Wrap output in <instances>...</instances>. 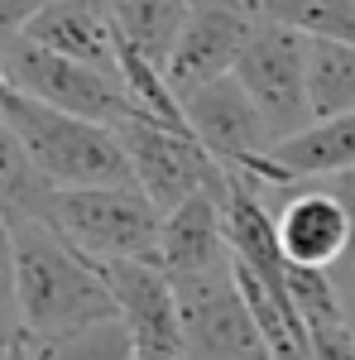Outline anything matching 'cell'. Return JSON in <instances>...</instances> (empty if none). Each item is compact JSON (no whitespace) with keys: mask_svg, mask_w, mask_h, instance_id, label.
<instances>
[{"mask_svg":"<svg viewBox=\"0 0 355 360\" xmlns=\"http://www.w3.org/2000/svg\"><path fill=\"white\" fill-rule=\"evenodd\" d=\"M235 77L250 91V101L259 106L273 144L312 125V106H307V34L298 25H283V20L264 15L254 25V34H250L240 63H235Z\"/></svg>","mask_w":355,"mask_h":360,"instance_id":"5b68a950","label":"cell"},{"mask_svg":"<svg viewBox=\"0 0 355 360\" xmlns=\"http://www.w3.org/2000/svg\"><path fill=\"white\" fill-rule=\"evenodd\" d=\"M351 168H355V111L312 120L307 130L278 139L264 159H254L240 173H250L264 188H288V183H322V178L351 173Z\"/></svg>","mask_w":355,"mask_h":360,"instance_id":"7c38bea8","label":"cell"},{"mask_svg":"<svg viewBox=\"0 0 355 360\" xmlns=\"http://www.w3.org/2000/svg\"><path fill=\"white\" fill-rule=\"evenodd\" d=\"M331 188V197L341 202V212H346V226H351V240H346V259L336 264V274H355V168L351 173H336V178H322Z\"/></svg>","mask_w":355,"mask_h":360,"instance_id":"603a6c76","label":"cell"},{"mask_svg":"<svg viewBox=\"0 0 355 360\" xmlns=\"http://www.w3.org/2000/svg\"><path fill=\"white\" fill-rule=\"evenodd\" d=\"M288 298L298 307V317L312 327H331V322H346V303H341V283L331 269H302V264H288Z\"/></svg>","mask_w":355,"mask_h":360,"instance_id":"ffe728a7","label":"cell"},{"mask_svg":"<svg viewBox=\"0 0 355 360\" xmlns=\"http://www.w3.org/2000/svg\"><path fill=\"white\" fill-rule=\"evenodd\" d=\"M49 226L86 259H159L164 212L139 188H53Z\"/></svg>","mask_w":355,"mask_h":360,"instance_id":"3957f363","label":"cell"},{"mask_svg":"<svg viewBox=\"0 0 355 360\" xmlns=\"http://www.w3.org/2000/svg\"><path fill=\"white\" fill-rule=\"evenodd\" d=\"M312 360H355V332H351V322L312 327Z\"/></svg>","mask_w":355,"mask_h":360,"instance_id":"7402d4cb","label":"cell"},{"mask_svg":"<svg viewBox=\"0 0 355 360\" xmlns=\"http://www.w3.org/2000/svg\"><path fill=\"white\" fill-rule=\"evenodd\" d=\"M173 293H178V307H183L188 360H254V356H269V351H264V336H259L245 298H240L235 264H231V269H217V274L173 278Z\"/></svg>","mask_w":355,"mask_h":360,"instance_id":"52a82bcc","label":"cell"},{"mask_svg":"<svg viewBox=\"0 0 355 360\" xmlns=\"http://www.w3.org/2000/svg\"><path fill=\"white\" fill-rule=\"evenodd\" d=\"M0 322L20 332V293H15V221L0 212Z\"/></svg>","mask_w":355,"mask_h":360,"instance_id":"44dd1931","label":"cell"},{"mask_svg":"<svg viewBox=\"0 0 355 360\" xmlns=\"http://www.w3.org/2000/svg\"><path fill=\"white\" fill-rule=\"evenodd\" d=\"M0 115L10 120L29 164L39 168V178L49 188H135V173H130L115 125L67 115L25 91H10L0 101Z\"/></svg>","mask_w":355,"mask_h":360,"instance_id":"7a4b0ae2","label":"cell"},{"mask_svg":"<svg viewBox=\"0 0 355 360\" xmlns=\"http://www.w3.org/2000/svg\"><path fill=\"white\" fill-rule=\"evenodd\" d=\"M29 360H135V341L125 332L120 317L91 322L77 332H53V336H29L20 332Z\"/></svg>","mask_w":355,"mask_h":360,"instance_id":"2e32d148","label":"cell"},{"mask_svg":"<svg viewBox=\"0 0 355 360\" xmlns=\"http://www.w3.org/2000/svg\"><path fill=\"white\" fill-rule=\"evenodd\" d=\"M15 336H20V332H10V327L0 322V360H10V346H15Z\"/></svg>","mask_w":355,"mask_h":360,"instance_id":"484cf974","label":"cell"},{"mask_svg":"<svg viewBox=\"0 0 355 360\" xmlns=\"http://www.w3.org/2000/svg\"><path fill=\"white\" fill-rule=\"evenodd\" d=\"M192 0H115V25L120 34L135 44L144 58H154L159 68H168V53L183 34V20H188Z\"/></svg>","mask_w":355,"mask_h":360,"instance_id":"e0dca14e","label":"cell"},{"mask_svg":"<svg viewBox=\"0 0 355 360\" xmlns=\"http://www.w3.org/2000/svg\"><path fill=\"white\" fill-rule=\"evenodd\" d=\"M10 91H15V86H10V77H5V72H0V101H5V96H10Z\"/></svg>","mask_w":355,"mask_h":360,"instance_id":"83f0119b","label":"cell"},{"mask_svg":"<svg viewBox=\"0 0 355 360\" xmlns=\"http://www.w3.org/2000/svg\"><path fill=\"white\" fill-rule=\"evenodd\" d=\"M49 197H53V188L39 178V168L29 164L20 135L0 115V212L10 221H29V217L49 221Z\"/></svg>","mask_w":355,"mask_h":360,"instance_id":"ac0fdd59","label":"cell"},{"mask_svg":"<svg viewBox=\"0 0 355 360\" xmlns=\"http://www.w3.org/2000/svg\"><path fill=\"white\" fill-rule=\"evenodd\" d=\"M115 135L125 144V159L135 173V188L159 212H178L183 202H192L197 193H221L226 188V168L197 144L192 130H168L159 120H120Z\"/></svg>","mask_w":355,"mask_h":360,"instance_id":"8992f818","label":"cell"},{"mask_svg":"<svg viewBox=\"0 0 355 360\" xmlns=\"http://www.w3.org/2000/svg\"><path fill=\"white\" fill-rule=\"evenodd\" d=\"M101 274L125 332L135 341V360H188L183 307L159 259H110L101 264Z\"/></svg>","mask_w":355,"mask_h":360,"instance_id":"ba28073f","label":"cell"},{"mask_svg":"<svg viewBox=\"0 0 355 360\" xmlns=\"http://www.w3.org/2000/svg\"><path fill=\"white\" fill-rule=\"evenodd\" d=\"M25 39L120 77V25L110 0H53L25 29Z\"/></svg>","mask_w":355,"mask_h":360,"instance_id":"5bb4252c","label":"cell"},{"mask_svg":"<svg viewBox=\"0 0 355 360\" xmlns=\"http://www.w3.org/2000/svg\"><path fill=\"white\" fill-rule=\"evenodd\" d=\"M159 264L168 278L217 274V269L235 264V250L226 240L221 193H197L178 212H168L164 231H159Z\"/></svg>","mask_w":355,"mask_h":360,"instance_id":"4fadbf2b","label":"cell"},{"mask_svg":"<svg viewBox=\"0 0 355 360\" xmlns=\"http://www.w3.org/2000/svg\"><path fill=\"white\" fill-rule=\"evenodd\" d=\"M10 360H29V356H25V341H20V336H15V346H10Z\"/></svg>","mask_w":355,"mask_h":360,"instance_id":"4316f807","label":"cell"},{"mask_svg":"<svg viewBox=\"0 0 355 360\" xmlns=\"http://www.w3.org/2000/svg\"><path fill=\"white\" fill-rule=\"evenodd\" d=\"M254 360H269V356H254Z\"/></svg>","mask_w":355,"mask_h":360,"instance_id":"f1b7e54d","label":"cell"},{"mask_svg":"<svg viewBox=\"0 0 355 360\" xmlns=\"http://www.w3.org/2000/svg\"><path fill=\"white\" fill-rule=\"evenodd\" d=\"M15 293H20V332L53 336L91 322L120 317L96 259L63 240L49 221H15Z\"/></svg>","mask_w":355,"mask_h":360,"instance_id":"6da1fadb","label":"cell"},{"mask_svg":"<svg viewBox=\"0 0 355 360\" xmlns=\"http://www.w3.org/2000/svg\"><path fill=\"white\" fill-rule=\"evenodd\" d=\"M307 106L312 120L355 111V44L307 34Z\"/></svg>","mask_w":355,"mask_h":360,"instance_id":"9a60e30c","label":"cell"},{"mask_svg":"<svg viewBox=\"0 0 355 360\" xmlns=\"http://www.w3.org/2000/svg\"><path fill=\"white\" fill-rule=\"evenodd\" d=\"M178 101H183V115H188V130L221 168H250L254 159H264L273 149L269 125H264L259 106L250 101V91L240 86L235 72L192 86Z\"/></svg>","mask_w":355,"mask_h":360,"instance_id":"30bf717a","label":"cell"},{"mask_svg":"<svg viewBox=\"0 0 355 360\" xmlns=\"http://www.w3.org/2000/svg\"><path fill=\"white\" fill-rule=\"evenodd\" d=\"M0 72L10 77L15 91H25L34 101H44V106H58L67 115H82V120L120 125V120H135L139 115L125 82L115 72H101L91 63L53 53V49L34 44L25 34L0 39Z\"/></svg>","mask_w":355,"mask_h":360,"instance_id":"277c9868","label":"cell"},{"mask_svg":"<svg viewBox=\"0 0 355 360\" xmlns=\"http://www.w3.org/2000/svg\"><path fill=\"white\" fill-rule=\"evenodd\" d=\"M264 20L259 0H192L183 34L168 53V82L183 96L202 82H217L226 72H235V63L245 53L254 25Z\"/></svg>","mask_w":355,"mask_h":360,"instance_id":"9c48e42d","label":"cell"},{"mask_svg":"<svg viewBox=\"0 0 355 360\" xmlns=\"http://www.w3.org/2000/svg\"><path fill=\"white\" fill-rule=\"evenodd\" d=\"M336 274V269H331ZM336 283H341V303H346V322H351L355 332V274H336Z\"/></svg>","mask_w":355,"mask_h":360,"instance_id":"d4e9b609","label":"cell"},{"mask_svg":"<svg viewBox=\"0 0 355 360\" xmlns=\"http://www.w3.org/2000/svg\"><path fill=\"white\" fill-rule=\"evenodd\" d=\"M278 226V245L288 264L302 269H336L346 259L351 226L341 202L331 197L327 183H288V188H264Z\"/></svg>","mask_w":355,"mask_h":360,"instance_id":"8fae6325","label":"cell"},{"mask_svg":"<svg viewBox=\"0 0 355 360\" xmlns=\"http://www.w3.org/2000/svg\"><path fill=\"white\" fill-rule=\"evenodd\" d=\"M110 5H115V0H110Z\"/></svg>","mask_w":355,"mask_h":360,"instance_id":"f546056e","label":"cell"},{"mask_svg":"<svg viewBox=\"0 0 355 360\" xmlns=\"http://www.w3.org/2000/svg\"><path fill=\"white\" fill-rule=\"evenodd\" d=\"M53 0H0V39H15V34H25L44 10H49Z\"/></svg>","mask_w":355,"mask_h":360,"instance_id":"cb8c5ba5","label":"cell"},{"mask_svg":"<svg viewBox=\"0 0 355 360\" xmlns=\"http://www.w3.org/2000/svg\"><path fill=\"white\" fill-rule=\"evenodd\" d=\"M259 10L283 25H298L302 34L355 44V0H259Z\"/></svg>","mask_w":355,"mask_h":360,"instance_id":"d6986e66","label":"cell"}]
</instances>
